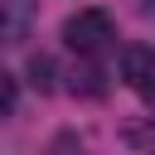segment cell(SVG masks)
<instances>
[{
	"mask_svg": "<svg viewBox=\"0 0 155 155\" xmlns=\"http://www.w3.org/2000/svg\"><path fill=\"white\" fill-rule=\"evenodd\" d=\"M63 44L73 48V53H102L107 44H111V15L107 10H78V15H68V24H63Z\"/></svg>",
	"mask_w": 155,
	"mask_h": 155,
	"instance_id": "6da1fadb",
	"label": "cell"
},
{
	"mask_svg": "<svg viewBox=\"0 0 155 155\" xmlns=\"http://www.w3.org/2000/svg\"><path fill=\"white\" fill-rule=\"evenodd\" d=\"M121 78L136 92H155V48L150 44H126L121 48Z\"/></svg>",
	"mask_w": 155,
	"mask_h": 155,
	"instance_id": "7a4b0ae2",
	"label": "cell"
},
{
	"mask_svg": "<svg viewBox=\"0 0 155 155\" xmlns=\"http://www.w3.org/2000/svg\"><path fill=\"white\" fill-rule=\"evenodd\" d=\"M39 15V0H0V44H19Z\"/></svg>",
	"mask_w": 155,
	"mask_h": 155,
	"instance_id": "3957f363",
	"label": "cell"
},
{
	"mask_svg": "<svg viewBox=\"0 0 155 155\" xmlns=\"http://www.w3.org/2000/svg\"><path fill=\"white\" fill-rule=\"evenodd\" d=\"M121 140H126V145H136L140 155H155V116L126 121V126H121Z\"/></svg>",
	"mask_w": 155,
	"mask_h": 155,
	"instance_id": "277c9868",
	"label": "cell"
},
{
	"mask_svg": "<svg viewBox=\"0 0 155 155\" xmlns=\"http://www.w3.org/2000/svg\"><path fill=\"white\" fill-rule=\"evenodd\" d=\"M53 78H58V63H53L48 53H34V58H29V82H34V92H53V87H58Z\"/></svg>",
	"mask_w": 155,
	"mask_h": 155,
	"instance_id": "5b68a950",
	"label": "cell"
},
{
	"mask_svg": "<svg viewBox=\"0 0 155 155\" xmlns=\"http://www.w3.org/2000/svg\"><path fill=\"white\" fill-rule=\"evenodd\" d=\"M44 155H87V145H82V136L78 131H58L53 140H48V150Z\"/></svg>",
	"mask_w": 155,
	"mask_h": 155,
	"instance_id": "8992f818",
	"label": "cell"
},
{
	"mask_svg": "<svg viewBox=\"0 0 155 155\" xmlns=\"http://www.w3.org/2000/svg\"><path fill=\"white\" fill-rule=\"evenodd\" d=\"M15 97H19V87H15V78H10L5 68H0V116H5L10 107H15Z\"/></svg>",
	"mask_w": 155,
	"mask_h": 155,
	"instance_id": "52a82bcc",
	"label": "cell"
},
{
	"mask_svg": "<svg viewBox=\"0 0 155 155\" xmlns=\"http://www.w3.org/2000/svg\"><path fill=\"white\" fill-rule=\"evenodd\" d=\"M78 78H82V82H73V87H82L87 97H97V92H102V73H97V68H82Z\"/></svg>",
	"mask_w": 155,
	"mask_h": 155,
	"instance_id": "ba28073f",
	"label": "cell"
},
{
	"mask_svg": "<svg viewBox=\"0 0 155 155\" xmlns=\"http://www.w3.org/2000/svg\"><path fill=\"white\" fill-rule=\"evenodd\" d=\"M150 97H155V92H150Z\"/></svg>",
	"mask_w": 155,
	"mask_h": 155,
	"instance_id": "9c48e42d",
	"label": "cell"
}]
</instances>
